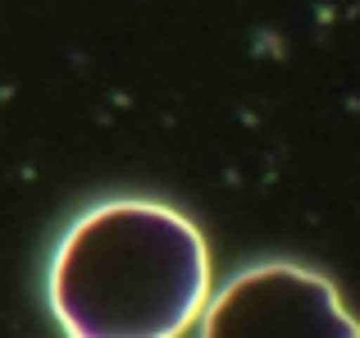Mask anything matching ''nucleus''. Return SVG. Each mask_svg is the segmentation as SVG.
I'll list each match as a JSON object with an SVG mask.
<instances>
[{
    "instance_id": "f257e3e1",
    "label": "nucleus",
    "mask_w": 360,
    "mask_h": 338,
    "mask_svg": "<svg viewBox=\"0 0 360 338\" xmlns=\"http://www.w3.org/2000/svg\"><path fill=\"white\" fill-rule=\"evenodd\" d=\"M205 288V238L187 215L155 201L96 206L51 265V306L69 338H178Z\"/></svg>"
},
{
    "instance_id": "f03ea898",
    "label": "nucleus",
    "mask_w": 360,
    "mask_h": 338,
    "mask_svg": "<svg viewBox=\"0 0 360 338\" xmlns=\"http://www.w3.org/2000/svg\"><path fill=\"white\" fill-rule=\"evenodd\" d=\"M201 338H360L338 288L301 265H255L205 311Z\"/></svg>"
}]
</instances>
